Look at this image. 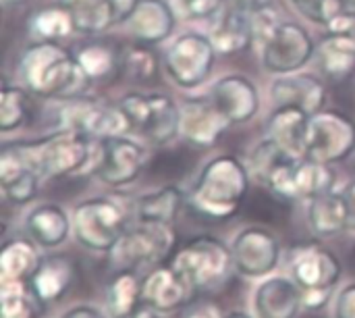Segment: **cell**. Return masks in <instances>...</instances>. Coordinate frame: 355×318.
<instances>
[{"instance_id":"cell-1","label":"cell","mask_w":355,"mask_h":318,"mask_svg":"<svg viewBox=\"0 0 355 318\" xmlns=\"http://www.w3.org/2000/svg\"><path fill=\"white\" fill-rule=\"evenodd\" d=\"M19 75L25 87L42 98H79L92 81L81 71L75 54L56 40L29 44L21 54Z\"/></svg>"},{"instance_id":"cell-2","label":"cell","mask_w":355,"mask_h":318,"mask_svg":"<svg viewBox=\"0 0 355 318\" xmlns=\"http://www.w3.org/2000/svg\"><path fill=\"white\" fill-rule=\"evenodd\" d=\"M250 187L248 167L231 154H223L204 165L189 202L193 210L208 219L225 221L237 215Z\"/></svg>"},{"instance_id":"cell-3","label":"cell","mask_w":355,"mask_h":318,"mask_svg":"<svg viewBox=\"0 0 355 318\" xmlns=\"http://www.w3.org/2000/svg\"><path fill=\"white\" fill-rule=\"evenodd\" d=\"M129 129L150 146H168L181 135V106L160 92H129L119 100Z\"/></svg>"},{"instance_id":"cell-4","label":"cell","mask_w":355,"mask_h":318,"mask_svg":"<svg viewBox=\"0 0 355 318\" xmlns=\"http://www.w3.org/2000/svg\"><path fill=\"white\" fill-rule=\"evenodd\" d=\"M40 177H62L83 171L94 158L92 137L60 129L35 142H19Z\"/></svg>"},{"instance_id":"cell-5","label":"cell","mask_w":355,"mask_h":318,"mask_svg":"<svg viewBox=\"0 0 355 318\" xmlns=\"http://www.w3.org/2000/svg\"><path fill=\"white\" fill-rule=\"evenodd\" d=\"M171 267L189 283V287L206 290L227 279L233 267L231 250L216 237H193L173 258Z\"/></svg>"},{"instance_id":"cell-6","label":"cell","mask_w":355,"mask_h":318,"mask_svg":"<svg viewBox=\"0 0 355 318\" xmlns=\"http://www.w3.org/2000/svg\"><path fill=\"white\" fill-rule=\"evenodd\" d=\"M125 231V210L110 198H89L73 212V233L92 252H112Z\"/></svg>"},{"instance_id":"cell-7","label":"cell","mask_w":355,"mask_h":318,"mask_svg":"<svg viewBox=\"0 0 355 318\" xmlns=\"http://www.w3.org/2000/svg\"><path fill=\"white\" fill-rule=\"evenodd\" d=\"M216 54L218 52L210 35L200 31H185L171 42L164 54L166 75L181 90H196L212 73Z\"/></svg>"},{"instance_id":"cell-8","label":"cell","mask_w":355,"mask_h":318,"mask_svg":"<svg viewBox=\"0 0 355 318\" xmlns=\"http://www.w3.org/2000/svg\"><path fill=\"white\" fill-rule=\"evenodd\" d=\"M177 233L171 223L139 221L127 229L112 250V260L121 269H135L162 262L175 248Z\"/></svg>"},{"instance_id":"cell-9","label":"cell","mask_w":355,"mask_h":318,"mask_svg":"<svg viewBox=\"0 0 355 318\" xmlns=\"http://www.w3.org/2000/svg\"><path fill=\"white\" fill-rule=\"evenodd\" d=\"M355 152V123L337 112L320 110L310 117L304 158L335 165L349 158Z\"/></svg>"},{"instance_id":"cell-10","label":"cell","mask_w":355,"mask_h":318,"mask_svg":"<svg viewBox=\"0 0 355 318\" xmlns=\"http://www.w3.org/2000/svg\"><path fill=\"white\" fill-rule=\"evenodd\" d=\"M262 65L272 75H289L300 71L314 58L316 42L304 25L281 21L277 29L260 44Z\"/></svg>"},{"instance_id":"cell-11","label":"cell","mask_w":355,"mask_h":318,"mask_svg":"<svg viewBox=\"0 0 355 318\" xmlns=\"http://www.w3.org/2000/svg\"><path fill=\"white\" fill-rule=\"evenodd\" d=\"M62 129L79 131L87 137H114L129 131V123L119 106H106L92 98H71L58 112Z\"/></svg>"},{"instance_id":"cell-12","label":"cell","mask_w":355,"mask_h":318,"mask_svg":"<svg viewBox=\"0 0 355 318\" xmlns=\"http://www.w3.org/2000/svg\"><path fill=\"white\" fill-rule=\"evenodd\" d=\"M148 162V150L125 135H114L98 142L96 175L110 187H123L133 183Z\"/></svg>"},{"instance_id":"cell-13","label":"cell","mask_w":355,"mask_h":318,"mask_svg":"<svg viewBox=\"0 0 355 318\" xmlns=\"http://www.w3.org/2000/svg\"><path fill=\"white\" fill-rule=\"evenodd\" d=\"M335 187V171L331 165L295 158L287 165L268 185L281 198L287 200H312L316 196L329 194Z\"/></svg>"},{"instance_id":"cell-14","label":"cell","mask_w":355,"mask_h":318,"mask_svg":"<svg viewBox=\"0 0 355 318\" xmlns=\"http://www.w3.org/2000/svg\"><path fill=\"white\" fill-rule=\"evenodd\" d=\"M233 267L250 279L270 275L281 258L279 240L264 227H248L237 233L231 246Z\"/></svg>"},{"instance_id":"cell-15","label":"cell","mask_w":355,"mask_h":318,"mask_svg":"<svg viewBox=\"0 0 355 318\" xmlns=\"http://www.w3.org/2000/svg\"><path fill=\"white\" fill-rule=\"evenodd\" d=\"M210 100L223 112L229 125H243L260 110L258 85L241 73L220 77L210 90Z\"/></svg>"},{"instance_id":"cell-16","label":"cell","mask_w":355,"mask_h":318,"mask_svg":"<svg viewBox=\"0 0 355 318\" xmlns=\"http://www.w3.org/2000/svg\"><path fill=\"white\" fill-rule=\"evenodd\" d=\"M293 281L306 290H333L341 277L337 256L320 244H302L291 252Z\"/></svg>"},{"instance_id":"cell-17","label":"cell","mask_w":355,"mask_h":318,"mask_svg":"<svg viewBox=\"0 0 355 318\" xmlns=\"http://www.w3.org/2000/svg\"><path fill=\"white\" fill-rule=\"evenodd\" d=\"M40 179L42 177L33 169L31 160L23 152L19 142L2 146V150H0V187L8 202H12L17 206L31 202L37 192Z\"/></svg>"},{"instance_id":"cell-18","label":"cell","mask_w":355,"mask_h":318,"mask_svg":"<svg viewBox=\"0 0 355 318\" xmlns=\"http://www.w3.org/2000/svg\"><path fill=\"white\" fill-rule=\"evenodd\" d=\"M229 127V121L208 98H187L181 106V135L200 148H210Z\"/></svg>"},{"instance_id":"cell-19","label":"cell","mask_w":355,"mask_h":318,"mask_svg":"<svg viewBox=\"0 0 355 318\" xmlns=\"http://www.w3.org/2000/svg\"><path fill=\"white\" fill-rule=\"evenodd\" d=\"M270 98L275 106H295L312 117L322 110L327 102V87L312 73H289L272 81Z\"/></svg>"},{"instance_id":"cell-20","label":"cell","mask_w":355,"mask_h":318,"mask_svg":"<svg viewBox=\"0 0 355 318\" xmlns=\"http://www.w3.org/2000/svg\"><path fill=\"white\" fill-rule=\"evenodd\" d=\"M208 35L218 54H237L250 48L252 42H256L252 15L227 0L225 6L212 19Z\"/></svg>"},{"instance_id":"cell-21","label":"cell","mask_w":355,"mask_h":318,"mask_svg":"<svg viewBox=\"0 0 355 318\" xmlns=\"http://www.w3.org/2000/svg\"><path fill=\"white\" fill-rule=\"evenodd\" d=\"M193 290L189 283L168 265L158 267L141 281V304L152 306L156 312H173L183 308Z\"/></svg>"},{"instance_id":"cell-22","label":"cell","mask_w":355,"mask_h":318,"mask_svg":"<svg viewBox=\"0 0 355 318\" xmlns=\"http://www.w3.org/2000/svg\"><path fill=\"white\" fill-rule=\"evenodd\" d=\"M177 25L175 10L166 0H141L127 21L129 33L144 44H158L173 35Z\"/></svg>"},{"instance_id":"cell-23","label":"cell","mask_w":355,"mask_h":318,"mask_svg":"<svg viewBox=\"0 0 355 318\" xmlns=\"http://www.w3.org/2000/svg\"><path fill=\"white\" fill-rule=\"evenodd\" d=\"M302 306V287L285 277L266 279L254 296L258 318H295Z\"/></svg>"},{"instance_id":"cell-24","label":"cell","mask_w":355,"mask_h":318,"mask_svg":"<svg viewBox=\"0 0 355 318\" xmlns=\"http://www.w3.org/2000/svg\"><path fill=\"white\" fill-rule=\"evenodd\" d=\"M25 229L33 244L40 248H58L67 242L73 221L67 210L58 204H40L25 217Z\"/></svg>"},{"instance_id":"cell-25","label":"cell","mask_w":355,"mask_h":318,"mask_svg":"<svg viewBox=\"0 0 355 318\" xmlns=\"http://www.w3.org/2000/svg\"><path fill=\"white\" fill-rule=\"evenodd\" d=\"M310 115L295 106H277L266 121V137L275 140L291 156L304 158Z\"/></svg>"},{"instance_id":"cell-26","label":"cell","mask_w":355,"mask_h":318,"mask_svg":"<svg viewBox=\"0 0 355 318\" xmlns=\"http://www.w3.org/2000/svg\"><path fill=\"white\" fill-rule=\"evenodd\" d=\"M308 225L316 237L331 240L349 229V212L343 194H322L310 200L308 206Z\"/></svg>"},{"instance_id":"cell-27","label":"cell","mask_w":355,"mask_h":318,"mask_svg":"<svg viewBox=\"0 0 355 318\" xmlns=\"http://www.w3.org/2000/svg\"><path fill=\"white\" fill-rule=\"evenodd\" d=\"M42 256L29 240H10L0 252V279L2 281H31L42 267Z\"/></svg>"},{"instance_id":"cell-28","label":"cell","mask_w":355,"mask_h":318,"mask_svg":"<svg viewBox=\"0 0 355 318\" xmlns=\"http://www.w3.org/2000/svg\"><path fill=\"white\" fill-rule=\"evenodd\" d=\"M141 304V281L133 269L119 271L106 287V308L112 318H129Z\"/></svg>"},{"instance_id":"cell-29","label":"cell","mask_w":355,"mask_h":318,"mask_svg":"<svg viewBox=\"0 0 355 318\" xmlns=\"http://www.w3.org/2000/svg\"><path fill=\"white\" fill-rule=\"evenodd\" d=\"M60 4L71 12L75 31L96 35L116 25L112 0H60Z\"/></svg>"},{"instance_id":"cell-30","label":"cell","mask_w":355,"mask_h":318,"mask_svg":"<svg viewBox=\"0 0 355 318\" xmlns=\"http://www.w3.org/2000/svg\"><path fill=\"white\" fill-rule=\"evenodd\" d=\"M71 279H73L71 265L64 258L56 256V258L44 260L29 283L35 296L42 300V304H52L64 296V292L71 285Z\"/></svg>"},{"instance_id":"cell-31","label":"cell","mask_w":355,"mask_h":318,"mask_svg":"<svg viewBox=\"0 0 355 318\" xmlns=\"http://www.w3.org/2000/svg\"><path fill=\"white\" fill-rule=\"evenodd\" d=\"M183 206V194L179 187H160L152 194H146L137 200L135 212L139 221H154V223H171L179 217Z\"/></svg>"},{"instance_id":"cell-32","label":"cell","mask_w":355,"mask_h":318,"mask_svg":"<svg viewBox=\"0 0 355 318\" xmlns=\"http://www.w3.org/2000/svg\"><path fill=\"white\" fill-rule=\"evenodd\" d=\"M42 300L27 281H0L2 318H37Z\"/></svg>"},{"instance_id":"cell-33","label":"cell","mask_w":355,"mask_h":318,"mask_svg":"<svg viewBox=\"0 0 355 318\" xmlns=\"http://www.w3.org/2000/svg\"><path fill=\"white\" fill-rule=\"evenodd\" d=\"M295 160V156H291L285 148H281L275 140L266 137L262 140L252 156H250V173L260 181L264 183L266 187L270 185V181L287 167Z\"/></svg>"},{"instance_id":"cell-34","label":"cell","mask_w":355,"mask_h":318,"mask_svg":"<svg viewBox=\"0 0 355 318\" xmlns=\"http://www.w3.org/2000/svg\"><path fill=\"white\" fill-rule=\"evenodd\" d=\"M316 65L318 71L327 77L333 79H343L347 75H352L355 71V52L349 50L347 46H343L341 42H337L331 35H324L318 44H316Z\"/></svg>"},{"instance_id":"cell-35","label":"cell","mask_w":355,"mask_h":318,"mask_svg":"<svg viewBox=\"0 0 355 318\" xmlns=\"http://www.w3.org/2000/svg\"><path fill=\"white\" fill-rule=\"evenodd\" d=\"M29 31L35 40H62L75 31V23L62 4L44 6L29 17Z\"/></svg>"},{"instance_id":"cell-36","label":"cell","mask_w":355,"mask_h":318,"mask_svg":"<svg viewBox=\"0 0 355 318\" xmlns=\"http://www.w3.org/2000/svg\"><path fill=\"white\" fill-rule=\"evenodd\" d=\"M75 58H77L81 71L89 79L108 77L116 69V65H119V54L114 52L112 46H108L104 42H92V44L81 46L75 52Z\"/></svg>"},{"instance_id":"cell-37","label":"cell","mask_w":355,"mask_h":318,"mask_svg":"<svg viewBox=\"0 0 355 318\" xmlns=\"http://www.w3.org/2000/svg\"><path fill=\"white\" fill-rule=\"evenodd\" d=\"M29 112V96L19 85H2L0 92V131L8 133L19 129Z\"/></svg>"},{"instance_id":"cell-38","label":"cell","mask_w":355,"mask_h":318,"mask_svg":"<svg viewBox=\"0 0 355 318\" xmlns=\"http://www.w3.org/2000/svg\"><path fill=\"white\" fill-rule=\"evenodd\" d=\"M119 65L129 77H133L137 81H146V79L156 75L158 56L154 50H150V44L139 42L135 46H127L119 54Z\"/></svg>"},{"instance_id":"cell-39","label":"cell","mask_w":355,"mask_h":318,"mask_svg":"<svg viewBox=\"0 0 355 318\" xmlns=\"http://www.w3.org/2000/svg\"><path fill=\"white\" fill-rule=\"evenodd\" d=\"M291 6L306 19L318 25H329L333 17L347 8V0H289Z\"/></svg>"},{"instance_id":"cell-40","label":"cell","mask_w":355,"mask_h":318,"mask_svg":"<svg viewBox=\"0 0 355 318\" xmlns=\"http://www.w3.org/2000/svg\"><path fill=\"white\" fill-rule=\"evenodd\" d=\"M324 27H327V35L335 37L337 42H341L343 46L355 52V8L341 10Z\"/></svg>"},{"instance_id":"cell-41","label":"cell","mask_w":355,"mask_h":318,"mask_svg":"<svg viewBox=\"0 0 355 318\" xmlns=\"http://www.w3.org/2000/svg\"><path fill=\"white\" fill-rule=\"evenodd\" d=\"M227 0H181L185 12L191 19H214Z\"/></svg>"},{"instance_id":"cell-42","label":"cell","mask_w":355,"mask_h":318,"mask_svg":"<svg viewBox=\"0 0 355 318\" xmlns=\"http://www.w3.org/2000/svg\"><path fill=\"white\" fill-rule=\"evenodd\" d=\"M335 318H355V283L339 292L335 302Z\"/></svg>"},{"instance_id":"cell-43","label":"cell","mask_w":355,"mask_h":318,"mask_svg":"<svg viewBox=\"0 0 355 318\" xmlns=\"http://www.w3.org/2000/svg\"><path fill=\"white\" fill-rule=\"evenodd\" d=\"M302 300L304 306L310 310H320L329 304L331 300V290H302Z\"/></svg>"},{"instance_id":"cell-44","label":"cell","mask_w":355,"mask_h":318,"mask_svg":"<svg viewBox=\"0 0 355 318\" xmlns=\"http://www.w3.org/2000/svg\"><path fill=\"white\" fill-rule=\"evenodd\" d=\"M141 0H112V10H114V23H127L131 19V15L135 12L137 4Z\"/></svg>"},{"instance_id":"cell-45","label":"cell","mask_w":355,"mask_h":318,"mask_svg":"<svg viewBox=\"0 0 355 318\" xmlns=\"http://www.w3.org/2000/svg\"><path fill=\"white\" fill-rule=\"evenodd\" d=\"M185 318H223L220 317V310L212 304H202V306H196L191 310H187Z\"/></svg>"},{"instance_id":"cell-46","label":"cell","mask_w":355,"mask_h":318,"mask_svg":"<svg viewBox=\"0 0 355 318\" xmlns=\"http://www.w3.org/2000/svg\"><path fill=\"white\" fill-rule=\"evenodd\" d=\"M60 318H106L98 308L94 306H75L71 308L67 315H62Z\"/></svg>"},{"instance_id":"cell-47","label":"cell","mask_w":355,"mask_h":318,"mask_svg":"<svg viewBox=\"0 0 355 318\" xmlns=\"http://www.w3.org/2000/svg\"><path fill=\"white\" fill-rule=\"evenodd\" d=\"M343 198H345V204H347V212H349V229L355 231V181L349 183L343 192Z\"/></svg>"},{"instance_id":"cell-48","label":"cell","mask_w":355,"mask_h":318,"mask_svg":"<svg viewBox=\"0 0 355 318\" xmlns=\"http://www.w3.org/2000/svg\"><path fill=\"white\" fill-rule=\"evenodd\" d=\"M233 4H237L239 8H243L245 12H250L252 17L256 15V12H260L262 8H266V6H270V2L268 0H231Z\"/></svg>"},{"instance_id":"cell-49","label":"cell","mask_w":355,"mask_h":318,"mask_svg":"<svg viewBox=\"0 0 355 318\" xmlns=\"http://www.w3.org/2000/svg\"><path fill=\"white\" fill-rule=\"evenodd\" d=\"M129 318H158V312L152 308V306H148V304H141L133 315Z\"/></svg>"},{"instance_id":"cell-50","label":"cell","mask_w":355,"mask_h":318,"mask_svg":"<svg viewBox=\"0 0 355 318\" xmlns=\"http://www.w3.org/2000/svg\"><path fill=\"white\" fill-rule=\"evenodd\" d=\"M225 318H250L248 315H243V312H233V315H229V317Z\"/></svg>"},{"instance_id":"cell-51","label":"cell","mask_w":355,"mask_h":318,"mask_svg":"<svg viewBox=\"0 0 355 318\" xmlns=\"http://www.w3.org/2000/svg\"><path fill=\"white\" fill-rule=\"evenodd\" d=\"M15 2H23V0H2V4H15Z\"/></svg>"},{"instance_id":"cell-52","label":"cell","mask_w":355,"mask_h":318,"mask_svg":"<svg viewBox=\"0 0 355 318\" xmlns=\"http://www.w3.org/2000/svg\"><path fill=\"white\" fill-rule=\"evenodd\" d=\"M347 2H349V4H354V6H355V0H347Z\"/></svg>"}]
</instances>
